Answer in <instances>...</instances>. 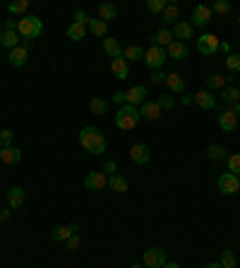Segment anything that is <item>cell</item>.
Instances as JSON below:
<instances>
[{"label": "cell", "mask_w": 240, "mask_h": 268, "mask_svg": "<svg viewBox=\"0 0 240 268\" xmlns=\"http://www.w3.org/2000/svg\"><path fill=\"white\" fill-rule=\"evenodd\" d=\"M79 144H82V149L91 153V156H101V153H106V139H103V134H101V129L96 127H84L79 132Z\"/></svg>", "instance_id": "cell-1"}, {"label": "cell", "mask_w": 240, "mask_h": 268, "mask_svg": "<svg viewBox=\"0 0 240 268\" xmlns=\"http://www.w3.org/2000/svg\"><path fill=\"white\" fill-rule=\"evenodd\" d=\"M140 108H135V106H120L118 110V115H115V127L123 129V132H132V129L137 127V122H140Z\"/></svg>", "instance_id": "cell-2"}, {"label": "cell", "mask_w": 240, "mask_h": 268, "mask_svg": "<svg viewBox=\"0 0 240 268\" xmlns=\"http://www.w3.org/2000/svg\"><path fill=\"white\" fill-rule=\"evenodd\" d=\"M17 34H22L24 39H39L44 34V22L36 15H24L22 20L17 22Z\"/></svg>", "instance_id": "cell-3"}, {"label": "cell", "mask_w": 240, "mask_h": 268, "mask_svg": "<svg viewBox=\"0 0 240 268\" xmlns=\"http://www.w3.org/2000/svg\"><path fill=\"white\" fill-rule=\"evenodd\" d=\"M144 65L149 67V70H161L164 67V63L168 60V55H166V48H159V46H152L149 51H144Z\"/></svg>", "instance_id": "cell-4"}, {"label": "cell", "mask_w": 240, "mask_h": 268, "mask_svg": "<svg viewBox=\"0 0 240 268\" xmlns=\"http://www.w3.org/2000/svg\"><path fill=\"white\" fill-rule=\"evenodd\" d=\"M218 192L221 194H238L240 192V177L238 175H233V172H223V175H218Z\"/></svg>", "instance_id": "cell-5"}, {"label": "cell", "mask_w": 240, "mask_h": 268, "mask_svg": "<svg viewBox=\"0 0 240 268\" xmlns=\"http://www.w3.org/2000/svg\"><path fill=\"white\" fill-rule=\"evenodd\" d=\"M142 261H144V266L147 268H164L166 263H168V261H166V249H161V247L147 249Z\"/></svg>", "instance_id": "cell-6"}, {"label": "cell", "mask_w": 240, "mask_h": 268, "mask_svg": "<svg viewBox=\"0 0 240 268\" xmlns=\"http://www.w3.org/2000/svg\"><path fill=\"white\" fill-rule=\"evenodd\" d=\"M218 46H221V41L216 39V34H202L197 39V51L202 55H216Z\"/></svg>", "instance_id": "cell-7"}, {"label": "cell", "mask_w": 240, "mask_h": 268, "mask_svg": "<svg viewBox=\"0 0 240 268\" xmlns=\"http://www.w3.org/2000/svg\"><path fill=\"white\" fill-rule=\"evenodd\" d=\"M209 22H211V8H209V5H197L195 10H192L190 24H192L195 29H202V27H207Z\"/></svg>", "instance_id": "cell-8"}, {"label": "cell", "mask_w": 240, "mask_h": 268, "mask_svg": "<svg viewBox=\"0 0 240 268\" xmlns=\"http://www.w3.org/2000/svg\"><path fill=\"white\" fill-rule=\"evenodd\" d=\"M130 158L135 165H147L152 161V151L147 144H132L130 146Z\"/></svg>", "instance_id": "cell-9"}, {"label": "cell", "mask_w": 240, "mask_h": 268, "mask_svg": "<svg viewBox=\"0 0 240 268\" xmlns=\"http://www.w3.org/2000/svg\"><path fill=\"white\" fill-rule=\"evenodd\" d=\"M144 101H147V86L137 84V86H130L128 91H125V103L128 106H142Z\"/></svg>", "instance_id": "cell-10"}, {"label": "cell", "mask_w": 240, "mask_h": 268, "mask_svg": "<svg viewBox=\"0 0 240 268\" xmlns=\"http://www.w3.org/2000/svg\"><path fill=\"white\" fill-rule=\"evenodd\" d=\"M106 184H108V175H103L101 170L89 172L87 177H84V187H87V189H91V192H101Z\"/></svg>", "instance_id": "cell-11"}, {"label": "cell", "mask_w": 240, "mask_h": 268, "mask_svg": "<svg viewBox=\"0 0 240 268\" xmlns=\"http://www.w3.org/2000/svg\"><path fill=\"white\" fill-rule=\"evenodd\" d=\"M173 36H175V39H178V41H183V43H185L187 39H195V27H192L190 22L178 20V22H175Z\"/></svg>", "instance_id": "cell-12"}, {"label": "cell", "mask_w": 240, "mask_h": 268, "mask_svg": "<svg viewBox=\"0 0 240 268\" xmlns=\"http://www.w3.org/2000/svg\"><path fill=\"white\" fill-rule=\"evenodd\" d=\"M140 115H142L144 120H159L161 118V106L156 103V101H144L142 108H140Z\"/></svg>", "instance_id": "cell-13"}, {"label": "cell", "mask_w": 240, "mask_h": 268, "mask_svg": "<svg viewBox=\"0 0 240 268\" xmlns=\"http://www.w3.org/2000/svg\"><path fill=\"white\" fill-rule=\"evenodd\" d=\"M0 161L5 163V165H17V163L22 161V151L17 149V146H5V149H0Z\"/></svg>", "instance_id": "cell-14"}, {"label": "cell", "mask_w": 240, "mask_h": 268, "mask_svg": "<svg viewBox=\"0 0 240 268\" xmlns=\"http://www.w3.org/2000/svg\"><path fill=\"white\" fill-rule=\"evenodd\" d=\"M192 103H197V106L204 108V110H211V108H216V96H214L211 91H197Z\"/></svg>", "instance_id": "cell-15"}, {"label": "cell", "mask_w": 240, "mask_h": 268, "mask_svg": "<svg viewBox=\"0 0 240 268\" xmlns=\"http://www.w3.org/2000/svg\"><path fill=\"white\" fill-rule=\"evenodd\" d=\"M77 230H79L77 223H72V225H67V227H53V230H51V239H55V242H67Z\"/></svg>", "instance_id": "cell-16"}, {"label": "cell", "mask_w": 240, "mask_h": 268, "mask_svg": "<svg viewBox=\"0 0 240 268\" xmlns=\"http://www.w3.org/2000/svg\"><path fill=\"white\" fill-rule=\"evenodd\" d=\"M110 72H113V77L115 79H128V75H130V67H128V60L125 58H118V60H110Z\"/></svg>", "instance_id": "cell-17"}, {"label": "cell", "mask_w": 240, "mask_h": 268, "mask_svg": "<svg viewBox=\"0 0 240 268\" xmlns=\"http://www.w3.org/2000/svg\"><path fill=\"white\" fill-rule=\"evenodd\" d=\"M173 43V32L171 29H159V32L152 36V46H159V48H168Z\"/></svg>", "instance_id": "cell-18"}, {"label": "cell", "mask_w": 240, "mask_h": 268, "mask_svg": "<svg viewBox=\"0 0 240 268\" xmlns=\"http://www.w3.org/2000/svg\"><path fill=\"white\" fill-rule=\"evenodd\" d=\"M187 53H190V51H187V46L183 41H173L168 48H166V55L173 58V60H185Z\"/></svg>", "instance_id": "cell-19"}, {"label": "cell", "mask_w": 240, "mask_h": 268, "mask_svg": "<svg viewBox=\"0 0 240 268\" xmlns=\"http://www.w3.org/2000/svg\"><path fill=\"white\" fill-rule=\"evenodd\" d=\"M218 127L223 129V132H235V127H238V118H235L230 110H223V113L218 115Z\"/></svg>", "instance_id": "cell-20"}, {"label": "cell", "mask_w": 240, "mask_h": 268, "mask_svg": "<svg viewBox=\"0 0 240 268\" xmlns=\"http://www.w3.org/2000/svg\"><path fill=\"white\" fill-rule=\"evenodd\" d=\"M8 60H10V65H15V67H22V65H27V60H29V53H27L24 46H17V48L10 51Z\"/></svg>", "instance_id": "cell-21"}, {"label": "cell", "mask_w": 240, "mask_h": 268, "mask_svg": "<svg viewBox=\"0 0 240 268\" xmlns=\"http://www.w3.org/2000/svg\"><path fill=\"white\" fill-rule=\"evenodd\" d=\"M103 53L108 55V58H113V60H118V58H123V48H120V43L115 41V39H103Z\"/></svg>", "instance_id": "cell-22"}, {"label": "cell", "mask_w": 240, "mask_h": 268, "mask_svg": "<svg viewBox=\"0 0 240 268\" xmlns=\"http://www.w3.org/2000/svg\"><path fill=\"white\" fill-rule=\"evenodd\" d=\"M24 189L22 187H12L10 192H8V208H20L24 204Z\"/></svg>", "instance_id": "cell-23"}, {"label": "cell", "mask_w": 240, "mask_h": 268, "mask_svg": "<svg viewBox=\"0 0 240 268\" xmlns=\"http://www.w3.org/2000/svg\"><path fill=\"white\" fill-rule=\"evenodd\" d=\"M166 84H168V89H171V94H183V91H185V79L178 75V72L166 75Z\"/></svg>", "instance_id": "cell-24"}, {"label": "cell", "mask_w": 240, "mask_h": 268, "mask_svg": "<svg viewBox=\"0 0 240 268\" xmlns=\"http://www.w3.org/2000/svg\"><path fill=\"white\" fill-rule=\"evenodd\" d=\"M0 46H3V48H8V51L17 48V46H20V34L5 29V32L0 34Z\"/></svg>", "instance_id": "cell-25"}, {"label": "cell", "mask_w": 240, "mask_h": 268, "mask_svg": "<svg viewBox=\"0 0 240 268\" xmlns=\"http://www.w3.org/2000/svg\"><path fill=\"white\" fill-rule=\"evenodd\" d=\"M115 17H118V8H115L113 3H101V5H98V20H103L108 24V22L115 20Z\"/></svg>", "instance_id": "cell-26"}, {"label": "cell", "mask_w": 240, "mask_h": 268, "mask_svg": "<svg viewBox=\"0 0 240 268\" xmlns=\"http://www.w3.org/2000/svg\"><path fill=\"white\" fill-rule=\"evenodd\" d=\"M221 101H223L226 106H235L240 101V89L238 86H226V89H221Z\"/></svg>", "instance_id": "cell-27"}, {"label": "cell", "mask_w": 240, "mask_h": 268, "mask_svg": "<svg viewBox=\"0 0 240 268\" xmlns=\"http://www.w3.org/2000/svg\"><path fill=\"white\" fill-rule=\"evenodd\" d=\"M230 82V77L226 75H211L207 77V91H216V89H226V84Z\"/></svg>", "instance_id": "cell-28"}, {"label": "cell", "mask_w": 240, "mask_h": 268, "mask_svg": "<svg viewBox=\"0 0 240 268\" xmlns=\"http://www.w3.org/2000/svg\"><path fill=\"white\" fill-rule=\"evenodd\" d=\"M108 187L113 189V192L125 194V192H128V180H125L123 175H110V177H108Z\"/></svg>", "instance_id": "cell-29"}, {"label": "cell", "mask_w": 240, "mask_h": 268, "mask_svg": "<svg viewBox=\"0 0 240 268\" xmlns=\"http://www.w3.org/2000/svg\"><path fill=\"white\" fill-rule=\"evenodd\" d=\"M89 32L101 39V36H106V34H108V24H106L103 20H89Z\"/></svg>", "instance_id": "cell-30"}, {"label": "cell", "mask_w": 240, "mask_h": 268, "mask_svg": "<svg viewBox=\"0 0 240 268\" xmlns=\"http://www.w3.org/2000/svg\"><path fill=\"white\" fill-rule=\"evenodd\" d=\"M123 58H125L128 63H135V60H142L144 58V51L140 46H128V48L123 51Z\"/></svg>", "instance_id": "cell-31"}, {"label": "cell", "mask_w": 240, "mask_h": 268, "mask_svg": "<svg viewBox=\"0 0 240 268\" xmlns=\"http://www.w3.org/2000/svg\"><path fill=\"white\" fill-rule=\"evenodd\" d=\"M67 36H70L72 41H82V39L87 36V27H82V24H75V22H72V24L67 27Z\"/></svg>", "instance_id": "cell-32"}, {"label": "cell", "mask_w": 240, "mask_h": 268, "mask_svg": "<svg viewBox=\"0 0 240 268\" xmlns=\"http://www.w3.org/2000/svg\"><path fill=\"white\" fill-rule=\"evenodd\" d=\"M178 15H180V8L168 3V8H166L164 15H161V20H164V24H175V22H178Z\"/></svg>", "instance_id": "cell-33"}, {"label": "cell", "mask_w": 240, "mask_h": 268, "mask_svg": "<svg viewBox=\"0 0 240 268\" xmlns=\"http://www.w3.org/2000/svg\"><path fill=\"white\" fill-rule=\"evenodd\" d=\"M89 110H91L94 115H103V113L108 110V101H103V98H91V101H89Z\"/></svg>", "instance_id": "cell-34"}, {"label": "cell", "mask_w": 240, "mask_h": 268, "mask_svg": "<svg viewBox=\"0 0 240 268\" xmlns=\"http://www.w3.org/2000/svg\"><path fill=\"white\" fill-rule=\"evenodd\" d=\"M218 263H221V268H238V258H235V254H233L230 249H223Z\"/></svg>", "instance_id": "cell-35"}, {"label": "cell", "mask_w": 240, "mask_h": 268, "mask_svg": "<svg viewBox=\"0 0 240 268\" xmlns=\"http://www.w3.org/2000/svg\"><path fill=\"white\" fill-rule=\"evenodd\" d=\"M27 10H29V0H15V3H10L8 5V12H12V15H27Z\"/></svg>", "instance_id": "cell-36"}, {"label": "cell", "mask_w": 240, "mask_h": 268, "mask_svg": "<svg viewBox=\"0 0 240 268\" xmlns=\"http://www.w3.org/2000/svg\"><path fill=\"white\" fill-rule=\"evenodd\" d=\"M207 158L209 161H223V158H226V149L218 146V144H211L207 149Z\"/></svg>", "instance_id": "cell-37"}, {"label": "cell", "mask_w": 240, "mask_h": 268, "mask_svg": "<svg viewBox=\"0 0 240 268\" xmlns=\"http://www.w3.org/2000/svg\"><path fill=\"white\" fill-rule=\"evenodd\" d=\"M166 8H168L166 0H149V3H147V10L152 12V15H164Z\"/></svg>", "instance_id": "cell-38"}, {"label": "cell", "mask_w": 240, "mask_h": 268, "mask_svg": "<svg viewBox=\"0 0 240 268\" xmlns=\"http://www.w3.org/2000/svg\"><path fill=\"white\" fill-rule=\"evenodd\" d=\"M226 163H228V172H233V175H238V177H240V153L228 156V158H226Z\"/></svg>", "instance_id": "cell-39"}, {"label": "cell", "mask_w": 240, "mask_h": 268, "mask_svg": "<svg viewBox=\"0 0 240 268\" xmlns=\"http://www.w3.org/2000/svg\"><path fill=\"white\" fill-rule=\"evenodd\" d=\"M211 12H218V15H228V12H230V3H228V0H214Z\"/></svg>", "instance_id": "cell-40"}, {"label": "cell", "mask_w": 240, "mask_h": 268, "mask_svg": "<svg viewBox=\"0 0 240 268\" xmlns=\"http://www.w3.org/2000/svg\"><path fill=\"white\" fill-rule=\"evenodd\" d=\"M226 67H228L230 72H240V53H230L226 58Z\"/></svg>", "instance_id": "cell-41"}, {"label": "cell", "mask_w": 240, "mask_h": 268, "mask_svg": "<svg viewBox=\"0 0 240 268\" xmlns=\"http://www.w3.org/2000/svg\"><path fill=\"white\" fill-rule=\"evenodd\" d=\"M12 139H15V132H12V129H3V132H0V149L12 146Z\"/></svg>", "instance_id": "cell-42"}, {"label": "cell", "mask_w": 240, "mask_h": 268, "mask_svg": "<svg viewBox=\"0 0 240 268\" xmlns=\"http://www.w3.org/2000/svg\"><path fill=\"white\" fill-rule=\"evenodd\" d=\"M72 20H75V24H82V27H87L89 24V15L84 10H77L75 15H72Z\"/></svg>", "instance_id": "cell-43"}, {"label": "cell", "mask_w": 240, "mask_h": 268, "mask_svg": "<svg viewBox=\"0 0 240 268\" xmlns=\"http://www.w3.org/2000/svg\"><path fill=\"white\" fill-rule=\"evenodd\" d=\"M159 106H161V110H171V108L175 106V101L173 96H159V101H156Z\"/></svg>", "instance_id": "cell-44"}, {"label": "cell", "mask_w": 240, "mask_h": 268, "mask_svg": "<svg viewBox=\"0 0 240 268\" xmlns=\"http://www.w3.org/2000/svg\"><path fill=\"white\" fill-rule=\"evenodd\" d=\"M115 170H118V165H115V161H106V163H103V170H101V172H103V175H108V177H110V175H115Z\"/></svg>", "instance_id": "cell-45"}, {"label": "cell", "mask_w": 240, "mask_h": 268, "mask_svg": "<svg viewBox=\"0 0 240 268\" xmlns=\"http://www.w3.org/2000/svg\"><path fill=\"white\" fill-rule=\"evenodd\" d=\"M79 242H82V239H79V235H77V232H75V235H72V237H70V239H67V242H65V247L70 249V251H72V249H77V247H79Z\"/></svg>", "instance_id": "cell-46"}, {"label": "cell", "mask_w": 240, "mask_h": 268, "mask_svg": "<svg viewBox=\"0 0 240 268\" xmlns=\"http://www.w3.org/2000/svg\"><path fill=\"white\" fill-rule=\"evenodd\" d=\"M149 79H152L154 84H161V82H166V75H164V72H161V70H154V72H152V77H149Z\"/></svg>", "instance_id": "cell-47"}, {"label": "cell", "mask_w": 240, "mask_h": 268, "mask_svg": "<svg viewBox=\"0 0 240 268\" xmlns=\"http://www.w3.org/2000/svg\"><path fill=\"white\" fill-rule=\"evenodd\" d=\"M113 103L123 106V103H125V91H115V94H113Z\"/></svg>", "instance_id": "cell-48"}, {"label": "cell", "mask_w": 240, "mask_h": 268, "mask_svg": "<svg viewBox=\"0 0 240 268\" xmlns=\"http://www.w3.org/2000/svg\"><path fill=\"white\" fill-rule=\"evenodd\" d=\"M5 29H10V32H17V22H15V20H8V22H5Z\"/></svg>", "instance_id": "cell-49"}, {"label": "cell", "mask_w": 240, "mask_h": 268, "mask_svg": "<svg viewBox=\"0 0 240 268\" xmlns=\"http://www.w3.org/2000/svg\"><path fill=\"white\" fill-rule=\"evenodd\" d=\"M218 51H221V53H228L230 55V43H221V46H218Z\"/></svg>", "instance_id": "cell-50"}, {"label": "cell", "mask_w": 240, "mask_h": 268, "mask_svg": "<svg viewBox=\"0 0 240 268\" xmlns=\"http://www.w3.org/2000/svg\"><path fill=\"white\" fill-rule=\"evenodd\" d=\"M230 113H233L235 118H240V101H238V103H235V106H230Z\"/></svg>", "instance_id": "cell-51"}, {"label": "cell", "mask_w": 240, "mask_h": 268, "mask_svg": "<svg viewBox=\"0 0 240 268\" xmlns=\"http://www.w3.org/2000/svg\"><path fill=\"white\" fill-rule=\"evenodd\" d=\"M0 220H10V211H5V208H0Z\"/></svg>", "instance_id": "cell-52"}, {"label": "cell", "mask_w": 240, "mask_h": 268, "mask_svg": "<svg viewBox=\"0 0 240 268\" xmlns=\"http://www.w3.org/2000/svg\"><path fill=\"white\" fill-rule=\"evenodd\" d=\"M204 268H221V263H207Z\"/></svg>", "instance_id": "cell-53"}, {"label": "cell", "mask_w": 240, "mask_h": 268, "mask_svg": "<svg viewBox=\"0 0 240 268\" xmlns=\"http://www.w3.org/2000/svg\"><path fill=\"white\" fill-rule=\"evenodd\" d=\"M164 268H180V266H178V263H166Z\"/></svg>", "instance_id": "cell-54"}, {"label": "cell", "mask_w": 240, "mask_h": 268, "mask_svg": "<svg viewBox=\"0 0 240 268\" xmlns=\"http://www.w3.org/2000/svg\"><path fill=\"white\" fill-rule=\"evenodd\" d=\"M130 268H142V266H140V263H132V266Z\"/></svg>", "instance_id": "cell-55"}, {"label": "cell", "mask_w": 240, "mask_h": 268, "mask_svg": "<svg viewBox=\"0 0 240 268\" xmlns=\"http://www.w3.org/2000/svg\"><path fill=\"white\" fill-rule=\"evenodd\" d=\"M238 24H240V17H238Z\"/></svg>", "instance_id": "cell-56"}]
</instances>
